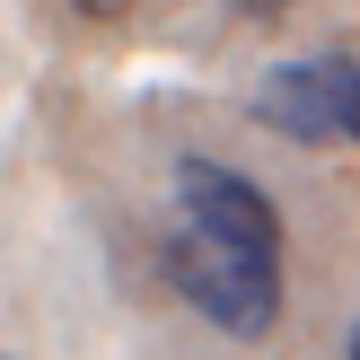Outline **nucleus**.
Instances as JSON below:
<instances>
[{
    "label": "nucleus",
    "mask_w": 360,
    "mask_h": 360,
    "mask_svg": "<svg viewBox=\"0 0 360 360\" xmlns=\"http://www.w3.org/2000/svg\"><path fill=\"white\" fill-rule=\"evenodd\" d=\"M158 264H167L176 299L211 334H229V343H255V334L281 326V299L290 290H281V255H264V246H238V238H211V229L176 220V238L158 246Z\"/></svg>",
    "instance_id": "1"
},
{
    "label": "nucleus",
    "mask_w": 360,
    "mask_h": 360,
    "mask_svg": "<svg viewBox=\"0 0 360 360\" xmlns=\"http://www.w3.org/2000/svg\"><path fill=\"white\" fill-rule=\"evenodd\" d=\"M352 70H360V62H334V53L264 70V79H255V123H264V132H281V141H299V150H326V141H343Z\"/></svg>",
    "instance_id": "2"
},
{
    "label": "nucleus",
    "mask_w": 360,
    "mask_h": 360,
    "mask_svg": "<svg viewBox=\"0 0 360 360\" xmlns=\"http://www.w3.org/2000/svg\"><path fill=\"white\" fill-rule=\"evenodd\" d=\"M176 220H193V229H211V238H238V246L281 255V202L255 185V176L220 167V158H185V167H176Z\"/></svg>",
    "instance_id": "3"
},
{
    "label": "nucleus",
    "mask_w": 360,
    "mask_h": 360,
    "mask_svg": "<svg viewBox=\"0 0 360 360\" xmlns=\"http://www.w3.org/2000/svg\"><path fill=\"white\" fill-rule=\"evenodd\" d=\"M53 9H62V18H79V27H123L141 0H53Z\"/></svg>",
    "instance_id": "4"
},
{
    "label": "nucleus",
    "mask_w": 360,
    "mask_h": 360,
    "mask_svg": "<svg viewBox=\"0 0 360 360\" xmlns=\"http://www.w3.org/2000/svg\"><path fill=\"white\" fill-rule=\"evenodd\" d=\"M220 9H238V18H246V27H281V18H290V9H299V0H220Z\"/></svg>",
    "instance_id": "5"
},
{
    "label": "nucleus",
    "mask_w": 360,
    "mask_h": 360,
    "mask_svg": "<svg viewBox=\"0 0 360 360\" xmlns=\"http://www.w3.org/2000/svg\"><path fill=\"white\" fill-rule=\"evenodd\" d=\"M343 141H360V70H352V97H343Z\"/></svg>",
    "instance_id": "6"
},
{
    "label": "nucleus",
    "mask_w": 360,
    "mask_h": 360,
    "mask_svg": "<svg viewBox=\"0 0 360 360\" xmlns=\"http://www.w3.org/2000/svg\"><path fill=\"white\" fill-rule=\"evenodd\" d=\"M352 360H360V334H352Z\"/></svg>",
    "instance_id": "7"
}]
</instances>
